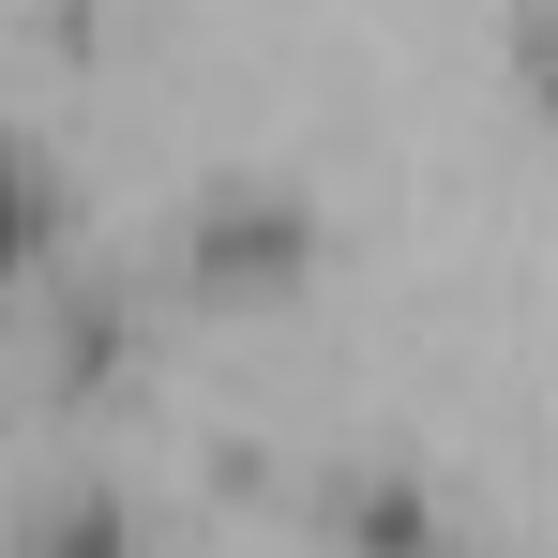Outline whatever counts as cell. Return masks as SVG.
<instances>
[{"label":"cell","instance_id":"1","mask_svg":"<svg viewBox=\"0 0 558 558\" xmlns=\"http://www.w3.org/2000/svg\"><path fill=\"white\" fill-rule=\"evenodd\" d=\"M317 272V211L302 196H211L196 211V287H227V302H272V287H302Z\"/></svg>","mask_w":558,"mask_h":558},{"label":"cell","instance_id":"2","mask_svg":"<svg viewBox=\"0 0 558 558\" xmlns=\"http://www.w3.org/2000/svg\"><path fill=\"white\" fill-rule=\"evenodd\" d=\"M332 529H348V544H363V558H438V529H423V483H392V468L332 498Z\"/></svg>","mask_w":558,"mask_h":558},{"label":"cell","instance_id":"3","mask_svg":"<svg viewBox=\"0 0 558 558\" xmlns=\"http://www.w3.org/2000/svg\"><path fill=\"white\" fill-rule=\"evenodd\" d=\"M136 529H121V498H46L31 513V558H121Z\"/></svg>","mask_w":558,"mask_h":558},{"label":"cell","instance_id":"4","mask_svg":"<svg viewBox=\"0 0 558 558\" xmlns=\"http://www.w3.org/2000/svg\"><path fill=\"white\" fill-rule=\"evenodd\" d=\"M513 76H529V106L558 121V0H513Z\"/></svg>","mask_w":558,"mask_h":558}]
</instances>
